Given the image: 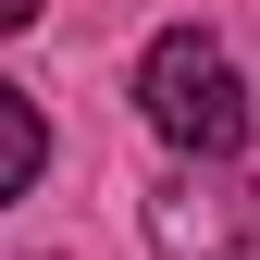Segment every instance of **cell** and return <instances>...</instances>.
Returning a JSON list of instances; mask_svg holds the SVG:
<instances>
[{
  "label": "cell",
  "instance_id": "obj_1",
  "mask_svg": "<svg viewBox=\"0 0 260 260\" xmlns=\"http://www.w3.org/2000/svg\"><path fill=\"white\" fill-rule=\"evenodd\" d=\"M137 100H149V124L186 161H236V137H248V87H236V62H223V38H199V25H161L149 38Z\"/></svg>",
  "mask_w": 260,
  "mask_h": 260
},
{
  "label": "cell",
  "instance_id": "obj_3",
  "mask_svg": "<svg viewBox=\"0 0 260 260\" xmlns=\"http://www.w3.org/2000/svg\"><path fill=\"white\" fill-rule=\"evenodd\" d=\"M0 124H13V186H38V174H50V124H38V100L0 87Z\"/></svg>",
  "mask_w": 260,
  "mask_h": 260
},
{
  "label": "cell",
  "instance_id": "obj_2",
  "mask_svg": "<svg viewBox=\"0 0 260 260\" xmlns=\"http://www.w3.org/2000/svg\"><path fill=\"white\" fill-rule=\"evenodd\" d=\"M248 236H260V186L236 174V161H211V174L186 161V174L149 199V248L161 260H236Z\"/></svg>",
  "mask_w": 260,
  "mask_h": 260
},
{
  "label": "cell",
  "instance_id": "obj_4",
  "mask_svg": "<svg viewBox=\"0 0 260 260\" xmlns=\"http://www.w3.org/2000/svg\"><path fill=\"white\" fill-rule=\"evenodd\" d=\"M0 25H38V0H0Z\"/></svg>",
  "mask_w": 260,
  "mask_h": 260
}]
</instances>
